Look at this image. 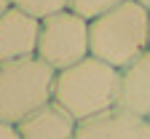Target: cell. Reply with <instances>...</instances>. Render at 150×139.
Here are the masks:
<instances>
[{"label": "cell", "mask_w": 150, "mask_h": 139, "mask_svg": "<svg viewBox=\"0 0 150 139\" xmlns=\"http://www.w3.org/2000/svg\"><path fill=\"white\" fill-rule=\"evenodd\" d=\"M118 94L121 70L97 56H88L75 67L56 72L54 102L62 104L78 123L118 110Z\"/></svg>", "instance_id": "obj_1"}, {"label": "cell", "mask_w": 150, "mask_h": 139, "mask_svg": "<svg viewBox=\"0 0 150 139\" xmlns=\"http://www.w3.org/2000/svg\"><path fill=\"white\" fill-rule=\"evenodd\" d=\"M118 110L150 121V51H145L139 59L121 70Z\"/></svg>", "instance_id": "obj_7"}, {"label": "cell", "mask_w": 150, "mask_h": 139, "mask_svg": "<svg viewBox=\"0 0 150 139\" xmlns=\"http://www.w3.org/2000/svg\"><path fill=\"white\" fill-rule=\"evenodd\" d=\"M75 139H150V121L126 110H112L78 123Z\"/></svg>", "instance_id": "obj_6"}, {"label": "cell", "mask_w": 150, "mask_h": 139, "mask_svg": "<svg viewBox=\"0 0 150 139\" xmlns=\"http://www.w3.org/2000/svg\"><path fill=\"white\" fill-rule=\"evenodd\" d=\"M139 3H142V6H147V8H150V0H139Z\"/></svg>", "instance_id": "obj_13"}, {"label": "cell", "mask_w": 150, "mask_h": 139, "mask_svg": "<svg viewBox=\"0 0 150 139\" xmlns=\"http://www.w3.org/2000/svg\"><path fill=\"white\" fill-rule=\"evenodd\" d=\"M22 139H75L78 121L56 102L43 104L16 126Z\"/></svg>", "instance_id": "obj_8"}, {"label": "cell", "mask_w": 150, "mask_h": 139, "mask_svg": "<svg viewBox=\"0 0 150 139\" xmlns=\"http://www.w3.org/2000/svg\"><path fill=\"white\" fill-rule=\"evenodd\" d=\"M8 8H11V0H0V16H3Z\"/></svg>", "instance_id": "obj_12"}, {"label": "cell", "mask_w": 150, "mask_h": 139, "mask_svg": "<svg viewBox=\"0 0 150 139\" xmlns=\"http://www.w3.org/2000/svg\"><path fill=\"white\" fill-rule=\"evenodd\" d=\"M88 32L91 56L123 70L150 51V8L139 0H126L123 6L88 22Z\"/></svg>", "instance_id": "obj_2"}, {"label": "cell", "mask_w": 150, "mask_h": 139, "mask_svg": "<svg viewBox=\"0 0 150 139\" xmlns=\"http://www.w3.org/2000/svg\"><path fill=\"white\" fill-rule=\"evenodd\" d=\"M11 6L22 8L38 19H46L51 13H59V11L70 8V0H11Z\"/></svg>", "instance_id": "obj_10"}, {"label": "cell", "mask_w": 150, "mask_h": 139, "mask_svg": "<svg viewBox=\"0 0 150 139\" xmlns=\"http://www.w3.org/2000/svg\"><path fill=\"white\" fill-rule=\"evenodd\" d=\"M88 56H91V32L83 16L64 8L59 13L40 19V37H38V59L40 62L62 72Z\"/></svg>", "instance_id": "obj_4"}, {"label": "cell", "mask_w": 150, "mask_h": 139, "mask_svg": "<svg viewBox=\"0 0 150 139\" xmlns=\"http://www.w3.org/2000/svg\"><path fill=\"white\" fill-rule=\"evenodd\" d=\"M40 19L11 6L0 16V64L38 56Z\"/></svg>", "instance_id": "obj_5"}, {"label": "cell", "mask_w": 150, "mask_h": 139, "mask_svg": "<svg viewBox=\"0 0 150 139\" xmlns=\"http://www.w3.org/2000/svg\"><path fill=\"white\" fill-rule=\"evenodd\" d=\"M126 0H70V11H75L78 16H83L86 22H94L97 16L112 11V8H118L123 6Z\"/></svg>", "instance_id": "obj_9"}, {"label": "cell", "mask_w": 150, "mask_h": 139, "mask_svg": "<svg viewBox=\"0 0 150 139\" xmlns=\"http://www.w3.org/2000/svg\"><path fill=\"white\" fill-rule=\"evenodd\" d=\"M56 70L38 56L0 64V121L19 126L27 115L54 102Z\"/></svg>", "instance_id": "obj_3"}, {"label": "cell", "mask_w": 150, "mask_h": 139, "mask_svg": "<svg viewBox=\"0 0 150 139\" xmlns=\"http://www.w3.org/2000/svg\"><path fill=\"white\" fill-rule=\"evenodd\" d=\"M0 139H22V136H19V128L16 126L0 121Z\"/></svg>", "instance_id": "obj_11"}]
</instances>
